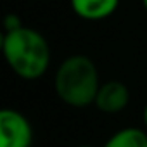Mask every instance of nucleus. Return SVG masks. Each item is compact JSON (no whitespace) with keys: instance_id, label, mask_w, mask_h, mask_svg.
Returning a JSON list of instances; mask_svg holds the SVG:
<instances>
[{"instance_id":"1","label":"nucleus","mask_w":147,"mask_h":147,"mask_svg":"<svg viewBox=\"0 0 147 147\" xmlns=\"http://www.w3.org/2000/svg\"><path fill=\"white\" fill-rule=\"evenodd\" d=\"M5 62L23 80H38L50 66V47L42 33L21 26L5 31L2 38Z\"/></svg>"},{"instance_id":"2","label":"nucleus","mask_w":147,"mask_h":147,"mask_svg":"<svg viewBox=\"0 0 147 147\" xmlns=\"http://www.w3.org/2000/svg\"><path fill=\"white\" fill-rule=\"evenodd\" d=\"M54 88L57 97L71 107H85L94 104L100 88L95 62L83 54L66 57L55 71Z\"/></svg>"},{"instance_id":"3","label":"nucleus","mask_w":147,"mask_h":147,"mask_svg":"<svg viewBox=\"0 0 147 147\" xmlns=\"http://www.w3.org/2000/svg\"><path fill=\"white\" fill-rule=\"evenodd\" d=\"M33 128L28 118L16 109L0 111V147H31Z\"/></svg>"},{"instance_id":"4","label":"nucleus","mask_w":147,"mask_h":147,"mask_svg":"<svg viewBox=\"0 0 147 147\" xmlns=\"http://www.w3.org/2000/svg\"><path fill=\"white\" fill-rule=\"evenodd\" d=\"M95 107L104 114H118L130 104V90L119 80H109L100 83L95 97Z\"/></svg>"},{"instance_id":"5","label":"nucleus","mask_w":147,"mask_h":147,"mask_svg":"<svg viewBox=\"0 0 147 147\" xmlns=\"http://www.w3.org/2000/svg\"><path fill=\"white\" fill-rule=\"evenodd\" d=\"M69 4L78 18L85 21H102L116 12L119 0H69Z\"/></svg>"},{"instance_id":"6","label":"nucleus","mask_w":147,"mask_h":147,"mask_svg":"<svg viewBox=\"0 0 147 147\" xmlns=\"http://www.w3.org/2000/svg\"><path fill=\"white\" fill-rule=\"evenodd\" d=\"M104 147H147V131L135 126L121 128L107 138Z\"/></svg>"},{"instance_id":"7","label":"nucleus","mask_w":147,"mask_h":147,"mask_svg":"<svg viewBox=\"0 0 147 147\" xmlns=\"http://www.w3.org/2000/svg\"><path fill=\"white\" fill-rule=\"evenodd\" d=\"M21 26H23V23H21V19H19L18 14H7V16H5V19H4V30H5V31L18 30V28H21Z\"/></svg>"},{"instance_id":"8","label":"nucleus","mask_w":147,"mask_h":147,"mask_svg":"<svg viewBox=\"0 0 147 147\" xmlns=\"http://www.w3.org/2000/svg\"><path fill=\"white\" fill-rule=\"evenodd\" d=\"M144 125H145V130H147V104L144 107Z\"/></svg>"},{"instance_id":"9","label":"nucleus","mask_w":147,"mask_h":147,"mask_svg":"<svg viewBox=\"0 0 147 147\" xmlns=\"http://www.w3.org/2000/svg\"><path fill=\"white\" fill-rule=\"evenodd\" d=\"M142 5H144V9L147 11V0H142Z\"/></svg>"},{"instance_id":"10","label":"nucleus","mask_w":147,"mask_h":147,"mask_svg":"<svg viewBox=\"0 0 147 147\" xmlns=\"http://www.w3.org/2000/svg\"><path fill=\"white\" fill-rule=\"evenodd\" d=\"M78 147H95V145H78Z\"/></svg>"}]
</instances>
